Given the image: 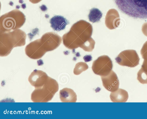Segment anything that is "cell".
<instances>
[{
	"instance_id": "4fadbf2b",
	"label": "cell",
	"mask_w": 147,
	"mask_h": 119,
	"mask_svg": "<svg viewBox=\"0 0 147 119\" xmlns=\"http://www.w3.org/2000/svg\"><path fill=\"white\" fill-rule=\"evenodd\" d=\"M59 97L63 102H76L77 96L76 93L72 89L64 88L60 90Z\"/></svg>"
},
{
	"instance_id": "2e32d148",
	"label": "cell",
	"mask_w": 147,
	"mask_h": 119,
	"mask_svg": "<svg viewBox=\"0 0 147 119\" xmlns=\"http://www.w3.org/2000/svg\"><path fill=\"white\" fill-rule=\"evenodd\" d=\"M102 15V13L98 9L93 8L90 10L88 17L90 21L95 23L100 21Z\"/></svg>"
},
{
	"instance_id": "7a4b0ae2",
	"label": "cell",
	"mask_w": 147,
	"mask_h": 119,
	"mask_svg": "<svg viewBox=\"0 0 147 119\" xmlns=\"http://www.w3.org/2000/svg\"><path fill=\"white\" fill-rule=\"evenodd\" d=\"M61 41V37L55 33H45L41 38L31 42L26 46L25 48L26 54L33 59L40 58L46 52L57 48Z\"/></svg>"
},
{
	"instance_id": "9a60e30c",
	"label": "cell",
	"mask_w": 147,
	"mask_h": 119,
	"mask_svg": "<svg viewBox=\"0 0 147 119\" xmlns=\"http://www.w3.org/2000/svg\"><path fill=\"white\" fill-rule=\"evenodd\" d=\"M137 80L141 83L147 84V60H144L137 73Z\"/></svg>"
},
{
	"instance_id": "6da1fadb",
	"label": "cell",
	"mask_w": 147,
	"mask_h": 119,
	"mask_svg": "<svg viewBox=\"0 0 147 119\" xmlns=\"http://www.w3.org/2000/svg\"><path fill=\"white\" fill-rule=\"evenodd\" d=\"M92 27L88 22L80 20L74 24L69 31L62 37L63 43L67 48L75 49L80 47L85 51L91 52L95 41L91 37Z\"/></svg>"
},
{
	"instance_id": "30bf717a",
	"label": "cell",
	"mask_w": 147,
	"mask_h": 119,
	"mask_svg": "<svg viewBox=\"0 0 147 119\" xmlns=\"http://www.w3.org/2000/svg\"><path fill=\"white\" fill-rule=\"evenodd\" d=\"M101 77L103 85L107 90L113 92L119 88V81L116 73L113 70L107 75Z\"/></svg>"
},
{
	"instance_id": "8fae6325",
	"label": "cell",
	"mask_w": 147,
	"mask_h": 119,
	"mask_svg": "<svg viewBox=\"0 0 147 119\" xmlns=\"http://www.w3.org/2000/svg\"><path fill=\"white\" fill-rule=\"evenodd\" d=\"M120 19L117 11L115 9H110L108 11L105 18V24L110 29H115L119 25Z\"/></svg>"
},
{
	"instance_id": "5b68a950",
	"label": "cell",
	"mask_w": 147,
	"mask_h": 119,
	"mask_svg": "<svg viewBox=\"0 0 147 119\" xmlns=\"http://www.w3.org/2000/svg\"><path fill=\"white\" fill-rule=\"evenodd\" d=\"M26 20L24 14L18 10H14L2 15L0 18L1 32L18 29Z\"/></svg>"
},
{
	"instance_id": "ac0fdd59",
	"label": "cell",
	"mask_w": 147,
	"mask_h": 119,
	"mask_svg": "<svg viewBox=\"0 0 147 119\" xmlns=\"http://www.w3.org/2000/svg\"><path fill=\"white\" fill-rule=\"evenodd\" d=\"M83 59L85 62H88L92 60V57L90 55H86L84 57Z\"/></svg>"
},
{
	"instance_id": "3957f363",
	"label": "cell",
	"mask_w": 147,
	"mask_h": 119,
	"mask_svg": "<svg viewBox=\"0 0 147 119\" xmlns=\"http://www.w3.org/2000/svg\"><path fill=\"white\" fill-rule=\"evenodd\" d=\"M4 32H0V56H7L15 47L24 46L26 35L21 30L17 29Z\"/></svg>"
},
{
	"instance_id": "8992f818",
	"label": "cell",
	"mask_w": 147,
	"mask_h": 119,
	"mask_svg": "<svg viewBox=\"0 0 147 119\" xmlns=\"http://www.w3.org/2000/svg\"><path fill=\"white\" fill-rule=\"evenodd\" d=\"M58 89L57 81L49 77L47 82L42 86L35 88L31 94V99L34 102H47L51 100Z\"/></svg>"
},
{
	"instance_id": "277c9868",
	"label": "cell",
	"mask_w": 147,
	"mask_h": 119,
	"mask_svg": "<svg viewBox=\"0 0 147 119\" xmlns=\"http://www.w3.org/2000/svg\"><path fill=\"white\" fill-rule=\"evenodd\" d=\"M122 12L132 17L147 19V0H114Z\"/></svg>"
},
{
	"instance_id": "e0dca14e",
	"label": "cell",
	"mask_w": 147,
	"mask_h": 119,
	"mask_svg": "<svg viewBox=\"0 0 147 119\" xmlns=\"http://www.w3.org/2000/svg\"><path fill=\"white\" fill-rule=\"evenodd\" d=\"M88 68V66L86 63L83 62L78 63L76 64L74 69V73L76 75H79Z\"/></svg>"
},
{
	"instance_id": "ba28073f",
	"label": "cell",
	"mask_w": 147,
	"mask_h": 119,
	"mask_svg": "<svg viewBox=\"0 0 147 119\" xmlns=\"http://www.w3.org/2000/svg\"><path fill=\"white\" fill-rule=\"evenodd\" d=\"M120 65L130 67H135L139 64L140 58L135 51L125 50L121 52L115 58Z\"/></svg>"
},
{
	"instance_id": "9c48e42d",
	"label": "cell",
	"mask_w": 147,
	"mask_h": 119,
	"mask_svg": "<svg viewBox=\"0 0 147 119\" xmlns=\"http://www.w3.org/2000/svg\"><path fill=\"white\" fill-rule=\"evenodd\" d=\"M49 77L44 72L35 69L29 76L28 80L35 88H38L44 85L48 81Z\"/></svg>"
},
{
	"instance_id": "5bb4252c",
	"label": "cell",
	"mask_w": 147,
	"mask_h": 119,
	"mask_svg": "<svg viewBox=\"0 0 147 119\" xmlns=\"http://www.w3.org/2000/svg\"><path fill=\"white\" fill-rule=\"evenodd\" d=\"M110 97L113 102H125L128 99L129 95L126 91L121 88H118L116 91L111 92Z\"/></svg>"
},
{
	"instance_id": "52a82bcc",
	"label": "cell",
	"mask_w": 147,
	"mask_h": 119,
	"mask_svg": "<svg viewBox=\"0 0 147 119\" xmlns=\"http://www.w3.org/2000/svg\"><path fill=\"white\" fill-rule=\"evenodd\" d=\"M113 65L111 58L104 55L99 57L92 63V69L96 74L100 76H105L111 71Z\"/></svg>"
},
{
	"instance_id": "7c38bea8",
	"label": "cell",
	"mask_w": 147,
	"mask_h": 119,
	"mask_svg": "<svg viewBox=\"0 0 147 119\" xmlns=\"http://www.w3.org/2000/svg\"><path fill=\"white\" fill-rule=\"evenodd\" d=\"M49 22L52 29L58 31L65 29L66 26L69 24L68 20L61 15L54 16L50 19Z\"/></svg>"
}]
</instances>
